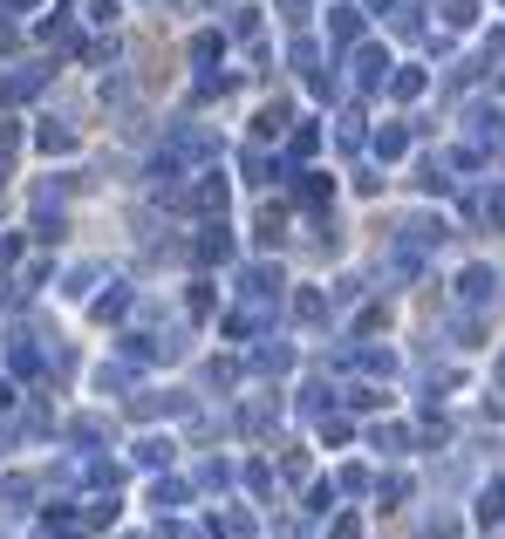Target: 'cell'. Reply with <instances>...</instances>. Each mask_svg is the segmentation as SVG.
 Returning a JSON list of instances; mask_svg holds the SVG:
<instances>
[{
	"mask_svg": "<svg viewBox=\"0 0 505 539\" xmlns=\"http://www.w3.org/2000/svg\"><path fill=\"white\" fill-rule=\"evenodd\" d=\"M41 151L55 157V151H76V130L69 123H41Z\"/></svg>",
	"mask_w": 505,
	"mask_h": 539,
	"instance_id": "cell-8",
	"label": "cell"
},
{
	"mask_svg": "<svg viewBox=\"0 0 505 539\" xmlns=\"http://www.w3.org/2000/svg\"><path fill=\"white\" fill-rule=\"evenodd\" d=\"M89 21H96V28H110V21H117V0H89Z\"/></svg>",
	"mask_w": 505,
	"mask_h": 539,
	"instance_id": "cell-18",
	"label": "cell"
},
{
	"mask_svg": "<svg viewBox=\"0 0 505 539\" xmlns=\"http://www.w3.org/2000/svg\"><path fill=\"white\" fill-rule=\"evenodd\" d=\"M383 69H389V62H383V55H376V48H369V55H362V82L376 89V82H383Z\"/></svg>",
	"mask_w": 505,
	"mask_h": 539,
	"instance_id": "cell-15",
	"label": "cell"
},
{
	"mask_svg": "<svg viewBox=\"0 0 505 539\" xmlns=\"http://www.w3.org/2000/svg\"><path fill=\"white\" fill-rule=\"evenodd\" d=\"M239 287H246L253 301H267V294H280V273H273V267H246V280H239Z\"/></svg>",
	"mask_w": 505,
	"mask_h": 539,
	"instance_id": "cell-3",
	"label": "cell"
},
{
	"mask_svg": "<svg viewBox=\"0 0 505 539\" xmlns=\"http://www.w3.org/2000/svg\"><path fill=\"white\" fill-rule=\"evenodd\" d=\"M69 437H76L82 451H96V444L110 437V424H103V417H76V424H69Z\"/></svg>",
	"mask_w": 505,
	"mask_h": 539,
	"instance_id": "cell-5",
	"label": "cell"
},
{
	"mask_svg": "<svg viewBox=\"0 0 505 539\" xmlns=\"http://www.w3.org/2000/svg\"><path fill=\"white\" fill-rule=\"evenodd\" d=\"M151 505H157V512H178V505H185V485H178V478H157V485H151Z\"/></svg>",
	"mask_w": 505,
	"mask_h": 539,
	"instance_id": "cell-7",
	"label": "cell"
},
{
	"mask_svg": "<svg viewBox=\"0 0 505 539\" xmlns=\"http://www.w3.org/2000/svg\"><path fill=\"white\" fill-rule=\"evenodd\" d=\"M192 205H198V212H226V185H219V178H205V185L192 192Z\"/></svg>",
	"mask_w": 505,
	"mask_h": 539,
	"instance_id": "cell-11",
	"label": "cell"
},
{
	"mask_svg": "<svg viewBox=\"0 0 505 539\" xmlns=\"http://www.w3.org/2000/svg\"><path fill=\"white\" fill-rule=\"evenodd\" d=\"M226 253H233V239H226L219 226H212L205 239H198V260H226Z\"/></svg>",
	"mask_w": 505,
	"mask_h": 539,
	"instance_id": "cell-13",
	"label": "cell"
},
{
	"mask_svg": "<svg viewBox=\"0 0 505 539\" xmlns=\"http://www.w3.org/2000/svg\"><path fill=\"white\" fill-rule=\"evenodd\" d=\"M0 499H7V505H28V499H35V478H28V471H7V478H0Z\"/></svg>",
	"mask_w": 505,
	"mask_h": 539,
	"instance_id": "cell-6",
	"label": "cell"
},
{
	"mask_svg": "<svg viewBox=\"0 0 505 539\" xmlns=\"http://www.w3.org/2000/svg\"><path fill=\"white\" fill-rule=\"evenodd\" d=\"M212 539H253V519L246 512H226V519H212Z\"/></svg>",
	"mask_w": 505,
	"mask_h": 539,
	"instance_id": "cell-10",
	"label": "cell"
},
{
	"mask_svg": "<svg viewBox=\"0 0 505 539\" xmlns=\"http://www.w3.org/2000/svg\"><path fill=\"white\" fill-rule=\"evenodd\" d=\"M7 362H14L21 376H35V369H41V348L28 342V335H14V342H7Z\"/></svg>",
	"mask_w": 505,
	"mask_h": 539,
	"instance_id": "cell-2",
	"label": "cell"
},
{
	"mask_svg": "<svg viewBox=\"0 0 505 539\" xmlns=\"http://www.w3.org/2000/svg\"><path fill=\"white\" fill-rule=\"evenodd\" d=\"M123 383H130V369H110V362L96 369V389H123Z\"/></svg>",
	"mask_w": 505,
	"mask_h": 539,
	"instance_id": "cell-17",
	"label": "cell"
},
{
	"mask_svg": "<svg viewBox=\"0 0 505 539\" xmlns=\"http://www.w3.org/2000/svg\"><path fill=\"white\" fill-rule=\"evenodd\" d=\"M0 7H35V0H0Z\"/></svg>",
	"mask_w": 505,
	"mask_h": 539,
	"instance_id": "cell-21",
	"label": "cell"
},
{
	"mask_svg": "<svg viewBox=\"0 0 505 539\" xmlns=\"http://www.w3.org/2000/svg\"><path fill=\"white\" fill-rule=\"evenodd\" d=\"M7 403H14V383H7V376H0V410H7Z\"/></svg>",
	"mask_w": 505,
	"mask_h": 539,
	"instance_id": "cell-20",
	"label": "cell"
},
{
	"mask_svg": "<svg viewBox=\"0 0 505 539\" xmlns=\"http://www.w3.org/2000/svg\"><path fill=\"white\" fill-rule=\"evenodd\" d=\"M458 294H465V301H485V294H492V273H485V267H471L465 280H458Z\"/></svg>",
	"mask_w": 505,
	"mask_h": 539,
	"instance_id": "cell-12",
	"label": "cell"
},
{
	"mask_svg": "<svg viewBox=\"0 0 505 539\" xmlns=\"http://www.w3.org/2000/svg\"><path fill=\"white\" fill-rule=\"evenodd\" d=\"M403 144H410L403 130H383V137H376V151H383V157H403Z\"/></svg>",
	"mask_w": 505,
	"mask_h": 539,
	"instance_id": "cell-16",
	"label": "cell"
},
{
	"mask_svg": "<svg viewBox=\"0 0 505 539\" xmlns=\"http://www.w3.org/2000/svg\"><path fill=\"white\" fill-rule=\"evenodd\" d=\"M96 273H103V267H76V273H69V294H89V287H96Z\"/></svg>",
	"mask_w": 505,
	"mask_h": 539,
	"instance_id": "cell-19",
	"label": "cell"
},
{
	"mask_svg": "<svg viewBox=\"0 0 505 539\" xmlns=\"http://www.w3.org/2000/svg\"><path fill=\"white\" fill-rule=\"evenodd\" d=\"M137 464H144V471L171 464V437H144V444H137Z\"/></svg>",
	"mask_w": 505,
	"mask_h": 539,
	"instance_id": "cell-9",
	"label": "cell"
},
{
	"mask_svg": "<svg viewBox=\"0 0 505 539\" xmlns=\"http://www.w3.org/2000/svg\"><path fill=\"white\" fill-rule=\"evenodd\" d=\"M130 314V287H110V294H96V321H123Z\"/></svg>",
	"mask_w": 505,
	"mask_h": 539,
	"instance_id": "cell-4",
	"label": "cell"
},
{
	"mask_svg": "<svg viewBox=\"0 0 505 539\" xmlns=\"http://www.w3.org/2000/svg\"><path fill=\"white\" fill-rule=\"evenodd\" d=\"M294 314H301V321H321V314H328V301H321V294H301V301H294Z\"/></svg>",
	"mask_w": 505,
	"mask_h": 539,
	"instance_id": "cell-14",
	"label": "cell"
},
{
	"mask_svg": "<svg viewBox=\"0 0 505 539\" xmlns=\"http://www.w3.org/2000/svg\"><path fill=\"white\" fill-rule=\"evenodd\" d=\"M41 89V69H21V76H0V103H21Z\"/></svg>",
	"mask_w": 505,
	"mask_h": 539,
	"instance_id": "cell-1",
	"label": "cell"
}]
</instances>
